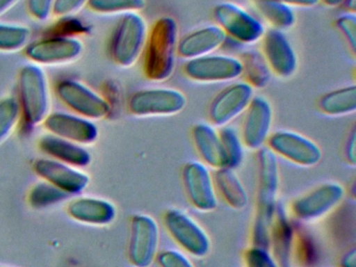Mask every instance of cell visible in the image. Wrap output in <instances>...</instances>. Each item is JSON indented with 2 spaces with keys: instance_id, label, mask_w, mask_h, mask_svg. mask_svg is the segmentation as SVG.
Wrapping results in <instances>:
<instances>
[{
  "instance_id": "1",
  "label": "cell",
  "mask_w": 356,
  "mask_h": 267,
  "mask_svg": "<svg viewBox=\"0 0 356 267\" xmlns=\"http://www.w3.org/2000/svg\"><path fill=\"white\" fill-rule=\"evenodd\" d=\"M179 25L172 16H161L149 29L143 50V71L154 81L170 79L176 66Z\"/></svg>"
},
{
  "instance_id": "2",
  "label": "cell",
  "mask_w": 356,
  "mask_h": 267,
  "mask_svg": "<svg viewBox=\"0 0 356 267\" xmlns=\"http://www.w3.org/2000/svg\"><path fill=\"white\" fill-rule=\"evenodd\" d=\"M279 186V168L276 154L268 147L258 152L257 212L254 223V243L257 248H268L270 232L276 210Z\"/></svg>"
},
{
  "instance_id": "3",
  "label": "cell",
  "mask_w": 356,
  "mask_h": 267,
  "mask_svg": "<svg viewBox=\"0 0 356 267\" xmlns=\"http://www.w3.org/2000/svg\"><path fill=\"white\" fill-rule=\"evenodd\" d=\"M18 102L22 115L29 124L43 122L51 104L49 79L42 67L38 65H24L18 73Z\"/></svg>"
},
{
  "instance_id": "4",
  "label": "cell",
  "mask_w": 356,
  "mask_h": 267,
  "mask_svg": "<svg viewBox=\"0 0 356 267\" xmlns=\"http://www.w3.org/2000/svg\"><path fill=\"white\" fill-rule=\"evenodd\" d=\"M149 25L139 13L122 15L112 35L110 54L118 66L129 68L143 56Z\"/></svg>"
},
{
  "instance_id": "5",
  "label": "cell",
  "mask_w": 356,
  "mask_h": 267,
  "mask_svg": "<svg viewBox=\"0 0 356 267\" xmlns=\"http://www.w3.org/2000/svg\"><path fill=\"white\" fill-rule=\"evenodd\" d=\"M213 16L216 24L227 37L241 44H254L260 41L266 33L264 23L234 2L224 1L216 6Z\"/></svg>"
},
{
  "instance_id": "6",
  "label": "cell",
  "mask_w": 356,
  "mask_h": 267,
  "mask_svg": "<svg viewBox=\"0 0 356 267\" xmlns=\"http://www.w3.org/2000/svg\"><path fill=\"white\" fill-rule=\"evenodd\" d=\"M187 98L174 88H147L132 94L129 112L137 117L172 116L184 110Z\"/></svg>"
},
{
  "instance_id": "7",
  "label": "cell",
  "mask_w": 356,
  "mask_h": 267,
  "mask_svg": "<svg viewBox=\"0 0 356 267\" xmlns=\"http://www.w3.org/2000/svg\"><path fill=\"white\" fill-rule=\"evenodd\" d=\"M60 102L74 114L89 120L105 118L111 110L109 102L99 92L76 79H64L56 88Z\"/></svg>"
},
{
  "instance_id": "8",
  "label": "cell",
  "mask_w": 356,
  "mask_h": 267,
  "mask_svg": "<svg viewBox=\"0 0 356 267\" xmlns=\"http://www.w3.org/2000/svg\"><path fill=\"white\" fill-rule=\"evenodd\" d=\"M24 50L33 64L40 67L65 66L81 58L84 44L76 37L56 35L30 42Z\"/></svg>"
},
{
  "instance_id": "9",
  "label": "cell",
  "mask_w": 356,
  "mask_h": 267,
  "mask_svg": "<svg viewBox=\"0 0 356 267\" xmlns=\"http://www.w3.org/2000/svg\"><path fill=\"white\" fill-rule=\"evenodd\" d=\"M183 71L191 81L195 83H225L234 81L243 75V64L237 56L214 52L187 60Z\"/></svg>"
},
{
  "instance_id": "10",
  "label": "cell",
  "mask_w": 356,
  "mask_h": 267,
  "mask_svg": "<svg viewBox=\"0 0 356 267\" xmlns=\"http://www.w3.org/2000/svg\"><path fill=\"white\" fill-rule=\"evenodd\" d=\"M159 245V227L149 215L137 214L131 220L128 258L135 267H149Z\"/></svg>"
},
{
  "instance_id": "11",
  "label": "cell",
  "mask_w": 356,
  "mask_h": 267,
  "mask_svg": "<svg viewBox=\"0 0 356 267\" xmlns=\"http://www.w3.org/2000/svg\"><path fill=\"white\" fill-rule=\"evenodd\" d=\"M268 147L274 154L303 167H312L322 159V150L309 138L291 131H277L270 135Z\"/></svg>"
},
{
  "instance_id": "12",
  "label": "cell",
  "mask_w": 356,
  "mask_h": 267,
  "mask_svg": "<svg viewBox=\"0 0 356 267\" xmlns=\"http://www.w3.org/2000/svg\"><path fill=\"white\" fill-rule=\"evenodd\" d=\"M164 225L175 241L195 257H205L210 250V240L206 232L188 215L170 209L164 215Z\"/></svg>"
},
{
  "instance_id": "13",
  "label": "cell",
  "mask_w": 356,
  "mask_h": 267,
  "mask_svg": "<svg viewBox=\"0 0 356 267\" xmlns=\"http://www.w3.org/2000/svg\"><path fill=\"white\" fill-rule=\"evenodd\" d=\"M254 97V88L247 81H236L222 89L209 106V119L216 127H226L245 112Z\"/></svg>"
},
{
  "instance_id": "14",
  "label": "cell",
  "mask_w": 356,
  "mask_h": 267,
  "mask_svg": "<svg viewBox=\"0 0 356 267\" xmlns=\"http://www.w3.org/2000/svg\"><path fill=\"white\" fill-rule=\"evenodd\" d=\"M241 139L250 149H259L268 141L273 123V108L264 96L254 95L245 108Z\"/></svg>"
},
{
  "instance_id": "15",
  "label": "cell",
  "mask_w": 356,
  "mask_h": 267,
  "mask_svg": "<svg viewBox=\"0 0 356 267\" xmlns=\"http://www.w3.org/2000/svg\"><path fill=\"white\" fill-rule=\"evenodd\" d=\"M262 41V56L270 72L282 79H289L298 69V56L283 31H266Z\"/></svg>"
},
{
  "instance_id": "16",
  "label": "cell",
  "mask_w": 356,
  "mask_h": 267,
  "mask_svg": "<svg viewBox=\"0 0 356 267\" xmlns=\"http://www.w3.org/2000/svg\"><path fill=\"white\" fill-rule=\"evenodd\" d=\"M42 123L51 135L81 145L95 143L99 137V129L92 120L74 113H49Z\"/></svg>"
},
{
  "instance_id": "17",
  "label": "cell",
  "mask_w": 356,
  "mask_h": 267,
  "mask_svg": "<svg viewBox=\"0 0 356 267\" xmlns=\"http://www.w3.org/2000/svg\"><path fill=\"white\" fill-rule=\"evenodd\" d=\"M182 181L187 197L195 208L211 211L218 204L214 181L205 165L189 162L182 170Z\"/></svg>"
},
{
  "instance_id": "18",
  "label": "cell",
  "mask_w": 356,
  "mask_h": 267,
  "mask_svg": "<svg viewBox=\"0 0 356 267\" xmlns=\"http://www.w3.org/2000/svg\"><path fill=\"white\" fill-rule=\"evenodd\" d=\"M34 171L47 183L72 195L81 193L89 184V177L76 167L51 158L39 159L34 163Z\"/></svg>"
},
{
  "instance_id": "19",
  "label": "cell",
  "mask_w": 356,
  "mask_h": 267,
  "mask_svg": "<svg viewBox=\"0 0 356 267\" xmlns=\"http://www.w3.org/2000/svg\"><path fill=\"white\" fill-rule=\"evenodd\" d=\"M343 193L339 184H324L296 200L291 207L293 214L302 220L318 218L334 208L343 200Z\"/></svg>"
},
{
  "instance_id": "20",
  "label": "cell",
  "mask_w": 356,
  "mask_h": 267,
  "mask_svg": "<svg viewBox=\"0 0 356 267\" xmlns=\"http://www.w3.org/2000/svg\"><path fill=\"white\" fill-rule=\"evenodd\" d=\"M227 39L226 33L218 24L206 25L179 39L177 54L191 60L214 54L226 43Z\"/></svg>"
},
{
  "instance_id": "21",
  "label": "cell",
  "mask_w": 356,
  "mask_h": 267,
  "mask_svg": "<svg viewBox=\"0 0 356 267\" xmlns=\"http://www.w3.org/2000/svg\"><path fill=\"white\" fill-rule=\"evenodd\" d=\"M68 214L74 220L90 225H107L116 216L115 207L102 198L78 197L68 204Z\"/></svg>"
},
{
  "instance_id": "22",
  "label": "cell",
  "mask_w": 356,
  "mask_h": 267,
  "mask_svg": "<svg viewBox=\"0 0 356 267\" xmlns=\"http://www.w3.org/2000/svg\"><path fill=\"white\" fill-rule=\"evenodd\" d=\"M39 148L49 158L76 168L87 166L91 162V154L84 145L62 139L51 134L40 138Z\"/></svg>"
},
{
  "instance_id": "23",
  "label": "cell",
  "mask_w": 356,
  "mask_h": 267,
  "mask_svg": "<svg viewBox=\"0 0 356 267\" xmlns=\"http://www.w3.org/2000/svg\"><path fill=\"white\" fill-rule=\"evenodd\" d=\"M195 149L204 162L213 168L227 167L226 156L220 141V134L208 123H197L191 131Z\"/></svg>"
},
{
  "instance_id": "24",
  "label": "cell",
  "mask_w": 356,
  "mask_h": 267,
  "mask_svg": "<svg viewBox=\"0 0 356 267\" xmlns=\"http://www.w3.org/2000/svg\"><path fill=\"white\" fill-rule=\"evenodd\" d=\"M270 232V242L274 248V260L279 267H289V254L293 241V229L281 208H276Z\"/></svg>"
},
{
  "instance_id": "25",
  "label": "cell",
  "mask_w": 356,
  "mask_h": 267,
  "mask_svg": "<svg viewBox=\"0 0 356 267\" xmlns=\"http://www.w3.org/2000/svg\"><path fill=\"white\" fill-rule=\"evenodd\" d=\"M214 183L229 206L235 210H243L247 207L249 202L247 191L233 169L228 167L218 169Z\"/></svg>"
},
{
  "instance_id": "26",
  "label": "cell",
  "mask_w": 356,
  "mask_h": 267,
  "mask_svg": "<svg viewBox=\"0 0 356 267\" xmlns=\"http://www.w3.org/2000/svg\"><path fill=\"white\" fill-rule=\"evenodd\" d=\"M318 108L328 116H345L356 111V86L339 88L323 95Z\"/></svg>"
},
{
  "instance_id": "27",
  "label": "cell",
  "mask_w": 356,
  "mask_h": 267,
  "mask_svg": "<svg viewBox=\"0 0 356 267\" xmlns=\"http://www.w3.org/2000/svg\"><path fill=\"white\" fill-rule=\"evenodd\" d=\"M256 8L273 29L285 31L296 23V13L291 6L275 0H254Z\"/></svg>"
},
{
  "instance_id": "28",
  "label": "cell",
  "mask_w": 356,
  "mask_h": 267,
  "mask_svg": "<svg viewBox=\"0 0 356 267\" xmlns=\"http://www.w3.org/2000/svg\"><path fill=\"white\" fill-rule=\"evenodd\" d=\"M243 64V74H245L247 83L253 88H261L270 81V72L262 54L257 51H247L241 58Z\"/></svg>"
},
{
  "instance_id": "29",
  "label": "cell",
  "mask_w": 356,
  "mask_h": 267,
  "mask_svg": "<svg viewBox=\"0 0 356 267\" xmlns=\"http://www.w3.org/2000/svg\"><path fill=\"white\" fill-rule=\"evenodd\" d=\"M32 31L16 23L0 22V51L16 52L24 49L31 42Z\"/></svg>"
},
{
  "instance_id": "30",
  "label": "cell",
  "mask_w": 356,
  "mask_h": 267,
  "mask_svg": "<svg viewBox=\"0 0 356 267\" xmlns=\"http://www.w3.org/2000/svg\"><path fill=\"white\" fill-rule=\"evenodd\" d=\"M70 194L43 181L33 186L29 193V204L34 209H44L70 197Z\"/></svg>"
},
{
  "instance_id": "31",
  "label": "cell",
  "mask_w": 356,
  "mask_h": 267,
  "mask_svg": "<svg viewBox=\"0 0 356 267\" xmlns=\"http://www.w3.org/2000/svg\"><path fill=\"white\" fill-rule=\"evenodd\" d=\"M22 116V108L17 98L6 96L0 99V144L13 133Z\"/></svg>"
},
{
  "instance_id": "32",
  "label": "cell",
  "mask_w": 356,
  "mask_h": 267,
  "mask_svg": "<svg viewBox=\"0 0 356 267\" xmlns=\"http://www.w3.org/2000/svg\"><path fill=\"white\" fill-rule=\"evenodd\" d=\"M87 6L97 14L124 15L143 10L147 0H88Z\"/></svg>"
},
{
  "instance_id": "33",
  "label": "cell",
  "mask_w": 356,
  "mask_h": 267,
  "mask_svg": "<svg viewBox=\"0 0 356 267\" xmlns=\"http://www.w3.org/2000/svg\"><path fill=\"white\" fill-rule=\"evenodd\" d=\"M220 141L226 156L227 167L235 168L243 160V142L237 131L230 127H222L220 133Z\"/></svg>"
},
{
  "instance_id": "34",
  "label": "cell",
  "mask_w": 356,
  "mask_h": 267,
  "mask_svg": "<svg viewBox=\"0 0 356 267\" xmlns=\"http://www.w3.org/2000/svg\"><path fill=\"white\" fill-rule=\"evenodd\" d=\"M339 31L347 41L348 45L351 48L352 52L355 54L356 50V15L355 13L347 12L341 15L335 21Z\"/></svg>"
},
{
  "instance_id": "35",
  "label": "cell",
  "mask_w": 356,
  "mask_h": 267,
  "mask_svg": "<svg viewBox=\"0 0 356 267\" xmlns=\"http://www.w3.org/2000/svg\"><path fill=\"white\" fill-rule=\"evenodd\" d=\"M245 262L247 267H279L276 261L268 254L266 250L257 246L247 250Z\"/></svg>"
},
{
  "instance_id": "36",
  "label": "cell",
  "mask_w": 356,
  "mask_h": 267,
  "mask_svg": "<svg viewBox=\"0 0 356 267\" xmlns=\"http://www.w3.org/2000/svg\"><path fill=\"white\" fill-rule=\"evenodd\" d=\"M55 0H26L29 14L37 21H45L53 15Z\"/></svg>"
},
{
  "instance_id": "37",
  "label": "cell",
  "mask_w": 356,
  "mask_h": 267,
  "mask_svg": "<svg viewBox=\"0 0 356 267\" xmlns=\"http://www.w3.org/2000/svg\"><path fill=\"white\" fill-rule=\"evenodd\" d=\"M88 3V0H55L53 15L57 17H68L76 14Z\"/></svg>"
},
{
  "instance_id": "38",
  "label": "cell",
  "mask_w": 356,
  "mask_h": 267,
  "mask_svg": "<svg viewBox=\"0 0 356 267\" xmlns=\"http://www.w3.org/2000/svg\"><path fill=\"white\" fill-rule=\"evenodd\" d=\"M158 263L161 267H195L193 263L176 250H165L158 256Z\"/></svg>"
},
{
  "instance_id": "39",
  "label": "cell",
  "mask_w": 356,
  "mask_h": 267,
  "mask_svg": "<svg viewBox=\"0 0 356 267\" xmlns=\"http://www.w3.org/2000/svg\"><path fill=\"white\" fill-rule=\"evenodd\" d=\"M356 131L352 129L351 134L348 137L347 144H346L345 156L348 163L352 166L356 164Z\"/></svg>"
},
{
  "instance_id": "40",
  "label": "cell",
  "mask_w": 356,
  "mask_h": 267,
  "mask_svg": "<svg viewBox=\"0 0 356 267\" xmlns=\"http://www.w3.org/2000/svg\"><path fill=\"white\" fill-rule=\"evenodd\" d=\"M275 1L282 2V3L287 4L291 6H300V8H312L316 6V4L320 3L321 0H275Z\"/></svg>"
},
{
  "instance_id": "41",
  "label": "cell",
  "mask_w": 356,
  "mask_h": 267,
  "mask_svg": "<svg viewBox=\"0 0 356 267\" xmlns=\"http://www.w3.org/2000/svg\"><path fill=\"white\" fill-rule=\"evenodd\" d=\"M341 267H356L355 250H349L341 257Z\"/></svg>"
},
{
  "instance_id": "42",
  "label": "cell",
  "mask_w": 356,
  "mask_h": 267,
  "mask_svg": "<svg viewBox=\"0 0 356 267\" xmlns=\"http://www.w3.org/2000/svg\"><path fill=\"white\" fill-rule=\"evenodd\" d=\"M19 0H0V15L5 14L6 12L13 8Z\"/></svg>"
},
{
  "instance_id": "43",
  "label": "cell",
  "mask_w": 356,
  "mask_h": 267,
  "mask_svg": "<svg viewBox=\"0 0 356 267\" xmlns=\"http://www.w3.org/2000/svg\"><path fill=\"white\" fill-rule=\"evenodd\" d=\"M343 1L345 0H321V2L326 4L327 6H330V8H337V6H341Z\"/></svg>"
},
{
  "instance_id": "44",
  "label": "cell",
  "mask_w": 356,
  "mask_h": 267,
  "mask_svg": "<svg viewBox=\"0 0 356 267\" xmlns=\"http://www.w3.org/2000/svg\"><path fill=\"white\" fill-rule=\"evenodd\" d=\"M343 4L347 8L348 12L355 13L356 0H345Z\"/></svg>"
},
{
  "instance_id": "45",
  "label": "cell",
  "mask_w": 356,
  "mask_h": 267,
  "mask_svg": "<svg viewBox=\"0 0 356 267\" xmlns=\"http://www.w3.org/2000/svg\"><path fill=\"white\" fill-rule=\"evenodd\" d=\"M0 267H6V266H0Z\"/></svg>"
}]
</instances>
